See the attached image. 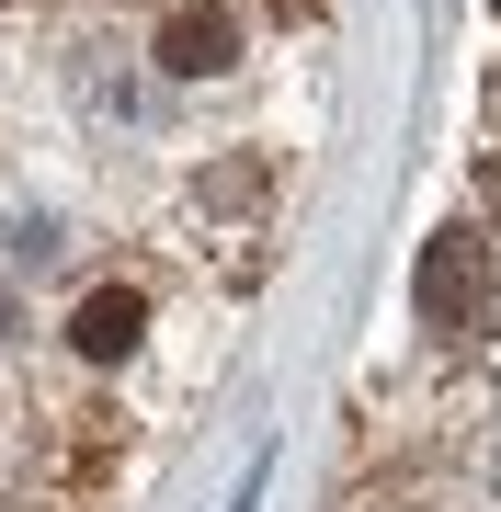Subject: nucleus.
<instances>
[{
  "label": "nucleus",
  "mask_w": 501,
  "mask_h": 512,
  "mask_svg": "<svg viewBox=\"0 0 501 512\" xmlns=\"http://www.w3.org/2000/svg\"><path fill=\"white\" fill-rule=\"evenodd\" d=\"M490 12H501V0H490Z\"/></svg>",
  "instance_id": "nucleus-5"
},
{
  "label": "nucleus",
  "mask_w": 501,
  "mask_h": 512,
  "mask_svg": "<svg viewBox=\"0 0 501 512\" xmlns=\"http://www.w3.org/2000/svg\"><path fill=\"white\" fill-rule=\"evenodd\" d=\"M0 330H12V296H0Z\"/></svg>",
  "instance_id": "nucleus-4"
},
{
  "label": "nucleus",
  "mask_w": 501,
  "mask_h": 512,
  "mask_svg": "<svg viewBox=\"0 0 501 512\" xmlns=\"http://www.w3.org/2000/svg\"><path fill=\"white\" fill-rule=\"evenodd\" d=\"M160 69L171 80L240 69V12H228V0H171V12H160Z\"/></svg>",
  "instance_id": "nucleus-2"
},
{
  "label": "nucleus",
  "mask_w": 501,
  "mask_h": 512,
  "mask_svg": "<svg viewBox=\"0 0 501 512\" xmlns=\"http://www.w3.org/2000/svg\"><path fill=\"white\" fill-rule=\"evenodd\" d=\"M137 330H149V296H137V285H103V296L69 308V353H80V365H126Z\"/></svg>",
  "instance_id": "nucleus-3"
},
{
  "label": "nucleus",
  "mask_w": 501,
  "mask_h": 512,
  "mask_svg": "<svg viewBox=\"0 0 501 512\" xmlns=\"http://www.w3.org/2000/svg\"><path fill=\"white\" fill-rule=\"evenodd\" d=\"M501 308V285H490V239L479 228H445L422 251V330H445V342H479Z\"/></svg>",
  "instance_id": "nucleus-1"
}]
</instances>
